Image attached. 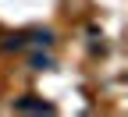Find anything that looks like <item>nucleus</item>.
Here are the masks:
<instances>
[{
    "mask_svg": "<svg viewBox=\"0 0 128 117\" xmlns=\"http://www.w3.org/2000/svg\"><path fill=\"white\" fill-rule=\"evenodd\" d=\"M14 110H46V114H50L54 107L43 103V99H32V96H28V99H18V103H14Z\"/></svg>",
    "mask_w": 128,
    "mask_h": 117,
    "instance_id": "7ed1b4c3",
    "label": "nucleus"
},
{
    "mask_svg": "<svg viewBox=\"0 0 128 117\" xmlns=\"http://www.w3.org/2000/svg\"><path fill=\"white\" fill-rule=\"evenodd\" d=\"M54 28H32V32H25V46H46L50 50L54 46Z\"/></svg>",
    "mask_w": 128,
    "mask_h": 117,
    "instance_id": "f257e3e1",
    "label": "nucleus"
},
{
    "mask_svg": "<svg viewBox=\"0 0 128 117\" xmlns=\"http://www.w3.org/2000/svg\"><path fill=\"white\" fill-rule=\"evenodd\" d=\"M28 68H32V71H50V68H54V57L36 50V53H28Z\"/></svg>",
    "mask_w": 128,
    "mask_h": 117,
    "instance_id": "f03ea898",
    "label": "nucleus"
},
{
    "mask_svg": "<svg viewBox=\"0 0 128 117\" xmlns=\"http://www.w3.org/2000/svg\"><path fill=\"white\" fill-rule=\"evenodd\" d=\"M4 50H25V32H11L4 39Z\"/></svg>",
    "mask_w": 128,
    "mask_h": 117,
    "instance_id": "20e7f679",
    "label": "nucleus"
}]
</instances>
